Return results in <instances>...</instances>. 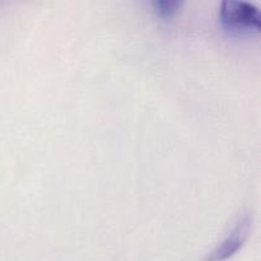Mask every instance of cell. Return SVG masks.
Returning <instances> with one entry per match:
<instances>
[{"instance_id": "obj_1", "label": "cell", "mask_w": 261, "mask_h": 261, "mask_svg": "<svg viewBox=\"0 0 261 261\" xmlns=\"http://www.w3.org/2000/svg\"><path fill=\"white\" fill-rule=\"evenodd\" d=\"M219 15L224 27L234 32L251 33L260 31V12L251 3L224 0L221 4Z\"/></svg>"}, {"instance_id": "obj_2", "label": "cell", "mask_w": 261, "mask_h": 261, "mask_svg": "<svg viewBox=\"0 0 261 261\" xmlns=\"http://www.w3.org/2000/svg\"><path fill=\"white\" fill-rule=\"evenodd\" d=\"M251 227V217L250 214H244L236 223L231 233L209 254L205 255V261H223L231 257L234 252L239 251L240 247L246 240Z\"/></svg>"}, {"instance_id": "obj_3", "label": "cell", "mask_w": 261, "mask_h": 261, "mask_svg": "<svg viewBox=\"0 0 261 261\" xmlns=\"http://www.w3.org/2000/svg\"><path fill=\"white\" fill-rule=\"evenodd\" d=\"M154 9L157 10L158 14L162 17H171L173 13L177 12L182 5V2H176V0H158L153 3Z\"/></svg>"}]
</instances>
